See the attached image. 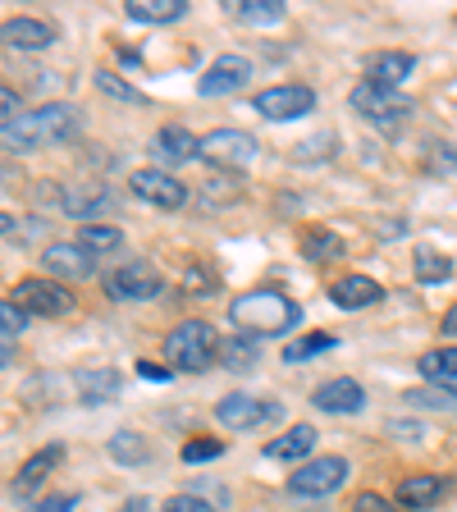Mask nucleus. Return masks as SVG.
<instances>
[{
	"mask_svg": "<svg viewBox=\"0 0 457 512\" xmlns=\"http://www.w3.org/2000/svg\"><path fill=\"white\" fill-rule=\"evenodd\" d=\"M128 188L138 192L142 202L160 206V211H179V206L188 202V188H183L174 174H165V170H133Z\"/></svg>",
	"mask_w": 457,
	"mask_h": 512,
	"instance_id": "9b49d317",
	"label": "nucleus"
},
{
	"mask_svg": "<svg viewBox=\"0 0 457 512\" xmlns=\"http://www.w3.org/2000/svg\"><path fill=\"white\" fill-rule=\"evenodd\" d=\"M23 101H19V92H14V87H5L0 83V124H10V119H19L23 115Z\"/></svg>",
	"mask_w": 457,
	"mask_h": 512,
	"instance_id": "79ce46f5",
	"label": "nucleus"
},
{
	"mask_svg": "<svg viewBox=\"0 0 457 512\" xmlns=\"http://www.w3.org/2000/svg\"><path fill=\"white\" fill-rule=\"evenodd\" d=\"M23 330H28V311L14 298H0V339L10 343V339H19Z\"/></svg>",
	"mask_w": 457,
	"mask_h": 512,
	"instance_id": "c9c22d12",
	"label": "nucleus"
},
{
	"mask_svg": "<svg viewBox=\"0 0 457 512\" xmlns=\"http://www.w3.org/2000/svg\"><path fill=\"white\" fill-rule=\"evenodd\" d=\"M0 46L5 51H46V46H55V28L46 19L19 14V19L0 23Z\"/></svg>",
	"mask_w": 457,
	"mask_h": 512,
	"instance_id": "ddd939ff",
	"label": "nucleus"
},
{
	"mask_svg": "<svg viewBox=\"0 0 457 512\" xmlns=\"http://www.w3.org/2000/svg\"><path fill=\"white\" fill-rule=\"evenodd\" d=\"M448 275H453V261H448L444 252H430V247L416 252V279H421V284H444Z\"/></svg>",
	"mask_w": 457,
	"mask_h": 512,
	"instance_id": "2f4dec72",
	"label": "nucleus"
},
{
	"mask_svg": "<svg viewBox=\"0 0 457 512\" xmlns=\"http://www.w3.org/2000/svg\"><path fill=\"white\" fill-rule=\"evenodd\" d=\"M311 403L320 407V412H339V416H348V412H362L366 407V389L352 375H339V380H330V384H320L316 394H311Z\"/></svg>",
	"mask_w": 457,
	"mask_h": 512,
	"instance_id": "f3484780",
	"label": "nucleus"
},
{
	"mask_svg": "<svg viewBox=\"0 0 457 512\" xmlns=\"http://www.w3.org/2000/svg\"><path fill=\"white\" fill-rule=\"evenodd\" d=\"M96 87L106 96H115V101H128V106H142V101H147V92H138V87L124 83V78L110 74V69H96Z\"/></svg>",
	"mask_w": 457,
	"mask_h": 512,
	"instance_id": "473e14b6",
	"label": "nucleus"
},
{
	"mask_svg": "<svg viewBox=\"0 0 457 512\" xmlns=\"http://www.w3.org/2000/svg\"><path fill=\"white\" fill-rule=\"evenodd\" d=\"M416 371L426 375L430 389H444V394H453V398H457V343H444V348L421 352Z\"/></svg>",
	"mask_w": 457,
	"mask_h": 512,
	"instance_id": "a211bd4d",
	"label": "nucleus"
},
{
	"mask_svg": "<svg viewBox=\"0 0 457 512\" xmlns=\"http://www.w3.org/2000/svg\"><path fill=\"white\" fill-rule=\"evenodd\" d=\"M60 206L69 215H78V220H92V215H101V211H110V206H115V188H110V183H83V188L64 192Z\"/></svg>",
	"mask_w": 457,
	"mask_h": 512,
	"instance_id": "412c9836",
	"label": "nucleus"
},
{
	"mask_svg": "<svg viewBox=\"0 0 457 512\" xmlns=\"http://www.w3.org/2000/svg\"><path fill=\"white\" fill-rule=\"evenodd\" d=\"M311 448H316V426H293V430H284L279 439H270L266 458L270 462H293V458H307Z\"/></svg>",
	"mask_w": 457,
	"mask_h": 512,
	"instance_id": "b1692460",
	"label": "nucleus"
},
{
	"mask_svg": "<svg viewBox=\"0 0 457 512\" xmlns=\"http://www.w3.org/2000/svg\"><path fill=\"white\" fill-rule=\"evenodd\" d=\"M74 389H78V398H83V407H101L106 398H115L119 394V375L115 371H78L74 375Z\"/></svg>",
	"mask_w": 457,
	"mask_h": 512,
	"instance_id": "393cba45",
	"label": "nucleus"
},
{
	"mask_svg": "<svg viewBox=\"0 0 457 512\" xmlns=\"http://www.w3.org/2000/svg\"><path fill=\"white\" fill-rule=\"evenodd\" d=\"M160 512H220V508H215L211 499H202V494L183 490V494H174V499L165 503V508H160Z\"/></svg>",
	"mask_w": 457,
	"mask_h": 512,
	"instance_id": "4c0bfd02",
	"label": "nucleus"
},
{
	"mask_svg": "<svg viewBox=\"0 0 457 512\" xmlns=\"http://www.w3.org/2000/svg\"><path fill=\"white\" fill-rule=\"evenodd\" d=\"M60 462H64V444H46L42 453H32V458L23 462L19 471H14V485H10V490L19 494V499H28V494H37V485H42V480L51 476V471L60 467Z\"/></svg>",
	"mask_w": 457,
	"mask_h": 512,
	"instance_id": "6ab92c4d",
	"label": "nucleus"
},
{
	"mask_svg": "<svg viewBox=\"0 0 457 512\" xmlns=\"http://www.w3.org/2000/svg\"><path fill=\"white\" fill-rule=\"evenodd\" d=\"M234 14L252 28H266V23H279L288 14L284 0H234Z\"/></svg>",
	"mask_w": 457,
	"mask_h": 512,
	"instance_id": "c85d7f7f",
	"label": "nucleus"
},
{
	"mask_svg": "<svg viewBox=\"0 0 457 512\" xmlns=\"http://www.w3.org/2000/svg\"><path fill=\"white\" fill-rule=\"evenodd\" d=\"M42 266L51 279H87L96 270V256L83 252L78 243H46Z\"/></svg>",
	"mask_w": 457,
	"mask_h": 512,
	"instance_id": "4468645a",
	"label": "nucleus"
},
{
	"mask_svg": "<svg viewBox=\"0 0 457 512\" xmlns=\"http://www.w3.org/2000/svg\"><path fill=\"white\" fill-rule=\"evenodd\" d=\"M403 403L407 407H421V412H448V407H457V398L444 394V389H407Z\"/></svg>",
	"mask_w": 457,
	"mask_h": 512,
	"instance_id": "f704fd0d",
	"label": "nucleus"
},
{
	"mask_svg": "<svg viewBox=\"0 0 457 512\" xmlns=\"http://www.w3.org/2000/svg\"><path fill=\"white\" fill-rule=\"evenodd\" d=\"M256 339H247V334H229V339L220 343V366L224 371H252L256 366Z\"/></svg>",
	"mask_w": 457,
	"mask_h": 512,
	"instance_id": "a878e982",
	"label": "nucleus"
},
{
	"mask_svg": "<svg viewBox=\"0 0 457 512\" xmlns=\"http://www.w3.org/2000/svg\"><path fill=\"white\" fill-rule=\"evenodd\" d=\"M444 494H448V476H407V480H398V508H407V512L435 508Z\"/></svg>",
	"mask_w": 457,
	"mask_h": 512,
	"instance_id": "aec40b11",
	"label": "nucleus"
},
{
	"mask_svg": "<svg viewBox=\"0 0 457 512\" xmlns=\"http://www.w3.org/2000/svg\"><path fill=\"white\" fill-rule=\"evenodd\" d=\"M165 357H170L174 371L202 375L220 362V339H215V330L206 320H183V325H174L165 334Z\"/></svg>",
	"mask_w": 457,
	"mask_h": 512,
	"instance_id": "7ed1b4c3",
	"label": "nucleus"
},
{
	"mask_svg": "<svg viewBox=\"0 0 457 512\" xmlns=\"http://www.w3.org/2000/svg\"><path fill=\"white\" fill-rule=\"evenodd\" d=\"M10 224H14V220H10L5 211H0V234H10Z\"/></svg>",
	"mask_w": 457,
	"mask_h": 512,
	"instance_id": "de8ad7c7",
	"label": "nucleus"
},
{
	"mask_svg": "<svg viewBox=\"0 0 457 512\" xmlns=\"http://www.w3.org/2000/svg\"><path fill=\"white\" fill-rule=\"evenodd\" d=\"M138 375H142V380H156V384L170 380V371H160L156 362H138Z\"/></svg>",
	"mask_w": 457,
	"mask_h": 512,
	"instance_id": "37998d69",
	"label": "nucleus"
},
{
	"mask_svg": "<svg viewBox=\"0 0 457 512\" xmlns=\"http://www.w3.org/2000/svg\"><path fill=\"white\" fill-rule=\"evenodd\" d=\"M74 508H78L74 494H46V499H37L28 512H74Z\"/></svg>",
	"mask_w": 457,
	"mask_h": 512,
	"instance_id": "ea45409f",
	"label": "nucleus"
},
{
	"mask_svg": "<svg viewBox=\"0 0 457 512\" xmlns=\"http://www.w3.org/2000/svg\"><path fill=\"white\" fill-rule=\"evenodd\" d=\"M119 512H156V508H151L147 494H138V499H124V503H119Z\"/></svg>",
	"mask_w": 457,
	"mask_h": 512,
	"instance_id": "c03bdc74",
	"label": "nucleus"
},
{
	"mask_svg": "<svg viewBox=\"0 0 457 512\" xmlns=\"http://www.w3.org/2000/svg\"><path fill=\"white\" fill-rule=\"evenodd\" d=\"M78 133V110L69 101H46L37 110H23L19 119L0 124V147L5 151H42L55 142H69Z\"/></svg>",
	"mask_w": 457,
	"mask_h": 512,
	"instance_id": "f257e3e1",
	"label": "nucleus"
},
{
	"mask_svg": "<svg viewBox=\"0 0 457 512\" xmlns=\"http://www.w3.org/2000/svg\"><path fill=\"white\" fill-rule=\"evenodd\" d=\"M302 320V307L279 288H252L229 302V325L243 330L247 339H279Z\"/></svg>",
	"mask_w": 457,
	"mask_h": 512,
	"instance_id": "f03ea898",
	"label": "nucleus"
},
{
	"mask_svg": "<svg viewBox=\"0 0 457 512\" xmlns=\"http://www.w3.org/2000/svg\"><path fill=\"white\" fill-rule=\"evenodd\" d=\"M330 348H339V339L334 334H307V339H293L284 348V362L293 366V362H311V357H320V352H330Z\"/></svg>",
	"mask_w": 457,
	"mask_h": 512,
	"instance_id": "7c9ffc66",
	"label": "nucleus"
},
{
	"mask_svg": "<svg viewBox=\"0 0 457 512\" xmlns=\"http://www.w3.org/2000/svg\"><path fill=\"white\" fill-rule=\"evenodd\" d=\"M160 288H165V279L147 261H124L119 270L106 275V293L115 302H151V298H160Z\"/></svg>",
	"mask_w": 457,
	"mask_h": 512,
	"instance_id": "1a4fd4ad",
	"label": "nucleus"
},
{
	"mask_svg": "<svg viewBox=\"0 0 457 512\" xmlns=\"http://www.w3.org/2000/svg\"><path fill=\"white\" fill-rule=\"evenodd\" d=\"M343 480H348V462H343L339 453H330V458L302 462V467L288 476V490L302 494V499H325V494L343 490Z\"/></svg>",
	"mask_w": 457,
	"mask_h": 512,
	"instance_id": "0eeeda50",
	"label": "nucleus"
},
{
	"mask_svg": "<svg viewBox=\"0 0 457 512\" xmlns=\"http://www.w3.org/2000/svg\"><path fill=\"white\" fill-rule=\"evenodd\" d=\"M151 156L165 165H188V160H202V138H192L183 124H165L151 138Z\"/></svg>",
	"mask_w": 457,
	"mask_h": 512,
	"instance_id": "dca6fc26",
	"label": "nucleus"
},
{
	"mask_svg": "<svg viewBox=\"0 0 457 512\" xmlns=\"http://www.w3.org/2000/svg\"><path fill=\"white\" fill-rule=\"evenodd\" d=\"M302 256L316 261V266H330V261H339L343 256V238L330 234V229H311V234L302 238Z\"/></svg>",
	"mask_w": 457,
	"mask_h": 512,
	"instance_id": "cd10ccee",
	"label": "nucleus"
},
{
	"mask_svg": "<svg viewBox=\"0 0 457 512\" xmlns=\"http://www.w3.org/2000/svg\"><path fill=\"white\" fill-rule=\"evenodd\" d=\"M124 14L133 23H147V28H165V23H179L188 14V0H124Z\"/></svg>",
	"mask_w": 457,
	"mask_h": 512,
	"instance_id": "5701e85b",
	"label": "nucleus"
},
{
	"mask_svg": "<svg viewBox=\"0 0 457 512\" xmlns=\"http://www.w3.org/2000/svg\"><path fill=\"white\" fill-rule=\"evenodd\" d=\"M252 110L261 119H275V124H284V119H302L316 110V92L302 83H279V87H266V92L252 96Z\"/></svg>",
	"mask_w": 457,
	"mask_h": 512,
	"instance_id": "6e6552de",
	"label": "nucleus"
},
{
	"mask_svg": "<svg viewBox=\"0 0 457 512\" xmlns=\"http://www.w3.org/2000/svg\"><path fill=\"white\" fill-rule=\"evenodd\" d=\"M320 147L334 151V133H320V138H311V142H302V147H293V156H298V160H320V156H325Z\"/></svg>",
	"mask_w": 457,
	"mask_h": 512,
	"instance_id": "a19ab883",
	"label": "nucleus"
},
{
	"mask_svg": "<svg viewBox=\"0 0 457 512\" xmlns=\"http://www.w3.org/2000/svg\"><path fill=\"white\" fill-rule=\"evenodd\" d=\"M74 243L92 256H106V252H115V247H124V234H119L115 224H83Z\"/></svg>",
	"mask_w": 457,
	"mask_h": 512,
	"instance_id": "bb28decb",
	"label": "nucleus"
},
{
	"mask_svg": "<svg viewBox=\"0 0 457 512\" xmlns=\"http://www.w3.org/2000/svg\"><path fill=\"white\" fill-rule=\"evenodd\" d=\"M14 302H19L28 316H69L78 298L60 284V279L32 275V279H19V288H14Z\"/></svg>",
	"mask_w": 457,
	"mask_h": 512,
	"instance_id": "423d86ee",
	"label": "nucleus"
},
{
	"mask_svg": "<svg viewBox=\"0 0 457 512\" xmlns=\"http://www.w3.org/2000/svg\"><path fill=\"white\" fill-rule=\"evenodd\" d=\"M348 101H352V110L371 128H380V133H403L407 115H412V101H407L403 92H384V87H371V83H357Z\"/></svg>",
	"mask_w": 457,
	"mask_h": 512,
	"instance_id": "20e7f679",
	"label": "nucleus"
},
{
	"mask_svg": "<svg viewBox=\"0 0 457 512\" xmlns=\"http://www.w3.org/2000/svg\"><path fill=\"white\" fill-rule=\"evenodd\" d=\"M10 362V343H0V366Z\"/></svg>",
	"mask_w": 457,
	"mask_h": 512,
	"instance_id": "09e8293b",
	"label": "nucleus"
},
{
	"mask_svg": "<svg viewBox=\"0 0 457 512\" xmlns=\"http://www.w3.org/2000/svg\"><path fill=\"white\" fill-rule=\"evenodd\" d=\"M147 439L138 435V430H115L110 435V458L124 462V467H138V462H147Z\"/></svg>",
	"mask_w": 457,
	"mask_h": 512,
	"instance_id": "c756f323",
	"label": "nucleus"
},
{
	"mask_svg": "<svg viewBox=\"0 0 457 512\" xmlns=\"http://www.w3.org/2000/svg\"><path fill=\"white\" fill-rule=\"evenodd\" d=\"M330 298H334V307H343V311H362L384 298V288L375 284L371 275H343L339 284L330 288Z\"/></svg>",
	"mask_w": 457,
	"mask_h": 512,
	"instance_id": "4be33fe9",
	"label": "nucleus"
},
{
	"mask_svg": "<svg viewBox=\"0 0 457 512\" xmlns=\"http://www.w3.org/2000/svg\"><path fill=\"white\" fill-rule=\"evenodd\" d=\"M220 453H224V444L215 435H197L183 444V462H211V458H220Z\"/></svg>",
	"mask_w": 457,
	"mask_h": 512,
	"instance_id": "e433bc0d",
	"label": "nucleus"
},
{
	"mask_svg": "<svg viewBox=\"0 0 457 512\" xmlns=\"http://www.w3.org/2000/svg\"><path fill=\"white\" fill-rule=\"evenodd\" d=\"M389 435H421V426H412V421H389Z\"/></svg>",
	"mask_w": 457,
	"mask_h": 512,
	"instance_id": "49530a36",
	"label": "nucleus"
},
{
	"mask_svg": "<svg viewBox=\"0 0 457 512\" xmlns=\"http://www.w3.org/2000/svg\"><path fill=\"white\" fill-rule=\"evenodd\" d=\"M215 288H220V275H211L202 261H188V266H183V293L206 298V293H215Z\"/></svg>",
	"mask_w": 457,
	"mask_h": 512,
	"instance_id": "72a5a7b5",
	"label": "nucleus"
},
{
	"mask_svg": "<svg viewBox=\"0 0 457 512\" xmlns=\"http://www.w3.org/2000/svg\"><path fill=\"white\" fill-rule=\"evenodd\" d=\"M215 416H220L224 430H261L279 416L275 398H256V394H224L215 403Z\"/></svg>",
	"mask_w": 457,
	"mask_h": 512,
	"instance_id": "9d476101",
	"label": "nucleus"
},
{
	"mask_svg": "<svg viewBox=\"0 0 457 512\" xmlns=\"http://www.w3.org/2000/svg\"><path fill=\"white\" fill-rule=\"evenodd\" d=\"M439 330H444V334H457V302L444 311V320H439Z\"/></svg>",
	"mask_w": 457,
	"mask_h": 512,
	"instance_id": "a18cd8bd",
	"label": "nucleus"
},
{
	"mask_svg": "<svg viewBox=\"0 0 457 512\" xmlns=\"http://www.w3.org/2000/svg\"><path fill=\"white\" fill-rule=\"evenodd\" d=\"M416 69V55L412 51H375L371 60H366V78L362 83L371 87H384V92H398L403 87V78Z\"/></svg>",
	"mask_w": 457,
	"mask_h": 512,
	"instance_id": "2eb2a0df",
	"label": "nucleus"
},
{
	"mask_svg": "<svg viewBox=\"0 0 457 512\" xmlns=\"http://www.w3.org/2000/svg\"><path fill=\"white\" fill-rule=\"evenodd\" d=\"M256 151H261L256 138L243 128H215L202 138V160L215 170H247V165H256Z\"/></svg>",
	"mask_w": 457,
	"mask_h": 512,
	"instance_id": "39448f33",
	"label": "nucleus"
},
{
	"mask_svg": "<svg viewBox=\"0 0 457 512\" xmlns=\"http://www.w3.org/2000/svg\"><path fill=\"white\" fill-rule=\"evenodd\" d=\"M252 83V60L247 55H220V60L197 78V92L202 96H229V92H243Z\"/></svg>",
	"mask_w": 457,
	"mask_h": 512,
	"instance_id": "f8f14e48",
	"label": "nucleus"
},
{
	"mask_svg": "<svg viewBox=\"0 0 457 512\" xmlns=\"http://www.w3.org/2000/svg\"><path fill=\"white\" fill-rule=\"evenodd\" d=\"M348 512H403V508H398V503H389L384 494L366 490V494H357V499L348 503Z\"/></svg>",
	"mask_w": 457,
	"mask_h": 512,
	"instance_id": "58836bf2",
	"label": "nucleus"
}]
</instances>
